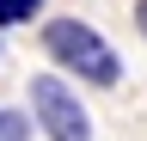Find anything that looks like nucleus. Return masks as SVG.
Returning <instances> with one entry per match:
<instances>
[{"label":"nucleus","instance_id":"obj_1","mask_svg":"<svg viewBox=\"0 0 147 141\" xmlns=\"http://www.w3.org/2000/svg\"><path fill=\"white\" fill-rule=\"evenodd\" d=\"M37 49H43L49 67L67 74L74 86H98V92L123 86V55L110 49V37H104L92 19H74V12L43 19V25H37Z\"/></svg>","mask_w":147,"mask_h":141},{"label":"nucleus","instance_id":"obj_2","mask_svg":"<svg viewBox=\"0 0 147 141\" xmlns=\"http://www.w3.org/2000/svg\"><path fill=\"white\" fill-rule=\"evenodd\" d=\"M25 98H31V123L43 141H92V111L80 98V86H74L67 74H55V67H43V74L25 80Z\"/></svg>","mask_w":147,"mask_h":141},{"label":"nucleus","instance_id":"obj_3","mask_svg":"<svg viewBox=\"0 0 147 141\" xmlns=\"http://www.w3.org/2000/svg\"><path fill=\"white\" fill-rule=\"evenodd\" d=\"M31 111H18V104H0V141H31Z\"/></svg>","mask_w":147,"mask_h":141},{"label":"nucleus","instance_id":"obj_4","mask_svg":"<svg viewBox=\"0 0 147 141\" xmlns=\"http://www.w3.org/2000/svg\"><path fill=\"white\" fill-rule=\"evenodd\" d=\"M37 12H43V0H0V31H12V25H31Z\"/></svg>","mask_w":147,"mask_h":141},{"label":"nucleus","instance_id":"obj_5","mask_svg":"<svg viewBox=\"0 0 147 141\" xmlns=\"http://www.w3.org/2000/svg\"><path fill=\"white\" fill-rule=\"evenodd\" d=\"M135 31H141V43H147V0H135Z\"/></svg>","mask_w":147,"mask_h":141}]
</instances>
